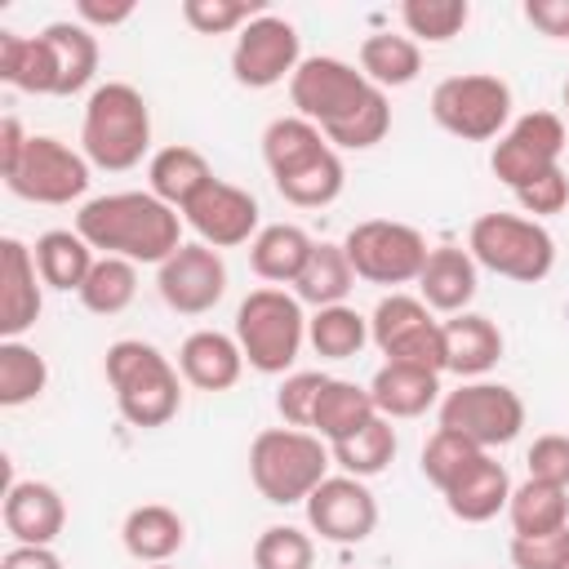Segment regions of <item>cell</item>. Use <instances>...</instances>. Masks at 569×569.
<instances>
[{"mask_svg":"<svg viewBox=\"0 0 569 569\" xmlns=\"http://www.w3.org/2000/svg\"><path fill=\"white\" fill-rule=\"evenodd\" d=\"M516 200H520V209H525V213H533V218L560 213V209L569 204V178H565V169L556 164V169H547V173L529 178L525 187H516Z\"/></svg>","mask_w":569,"mask_h":569,"instance_id":"49","label":"cell"},{"mask_svg":"<svg viewBox=\"0 0 569 569\" xmlns=\"http://www.w3.org/2000/svg\"><path fill=\"white\" fill-rule=\"evenodd\" d=\"M418 293L431 311H445V316H458L471 298H476V258L467 249H453V244H440L427 253V267L418 276Z\"/></svg>","mask_w":569,"mask_h":569,"instance_id":"23","label":"cell"},{"mask_svg":"<svg viewBox=\"0 0 569 569\" xmlns=\"http://www.w3.org/2000/svg\"><path fill=\"white\" fill-rule=\"evenodd\" d=\"M4 187L31 204H71L89 187V160L49 133H31L18 169L4 173Z\"/></svg>","mask_w":569,"mask_h":569,"instance_id":"12","label":"cell"},{"mask_svg":"<svg viewBox=\"0 0 569 569\" xmlns=\"http://www.w3.org/2000/svg\"><path fill=\"white\" fill-rule=\"evenodd\" d=\"M307 338L302 302L284 289H253L236 311V342L258 373H284Z\"/></svg>","mask_w":569,"mask_h":569,"instance_id":"6","label":"cell"},{"mask_svg":"<svg viewBox=\"0 0 569 569\" xmlns=\"http://www.w3.org/2000/svg\"><path fill=\"white\" fill-rule=\"evenodd\" d=\"M369 396H373V409L391 422V418H418L436 405L440 396V373L431 369H418V365H396L387 360L373 382H369Z\"/></svg>","mask_w":569,"mask_h":569,"instance_id":"24","label":"cell"},{"mask_svg":"<svg viewBox=\"0 0 569 569\" xmlns=\"http://www.w3.org/2000/svg\"><path fill=\"white\" fill-rule=\"evenodd\" d=\"M382 89L369 84L365 71H356L342 58H302L298 71L289 76V98H293L298 116L311 120L320 133H333L338 124H347Z\"/></svg>","mask_w":569,"mask_h":569,"instance_id":"7","label":"cell"},{"mask_svg":"<svg viewBox=\"0 0 569 569\" xmlns=\"http://www.w3.org/2000/svg\"><path fill=\"white\" fill-rule=\"evenodd\" d=\"M80 142H84V160L107 169V173H124L133 169L147 147H151V111L147 98L124 84V80H107L89 93L84 102V124H80Z\"/></svg>","mask_w":569,"mask_h":569,"instance_id":"2","label":"cell"},{"mask_svg":"<svg viewBox=\"0 0 569 569\" xmlns=\"http://www.w3.org/2000/svg\"><path fill=\"white\" fill-rule=\"evenodd\" d=\"M0 80L22 93H58V67L49 40L0 31Z\"/></svg>","mask_w":569,"mask_h":569,"instance_id":"28","label":"cell"},{"mask_svg":"<svg viewBox=\"0 0 569 569\" xmlns=\"http://www.w3.org/2000/svg\"><path fill=\"white\" fill-rule=\"evenodd\" d=\"M316 542L293 525H271L253 542V569H311Z\"/></svg>","mask_w":569,"mask_h":569,"instance_id":"44","label":"cell"},{"mask_svg":"<svg viewBox=\"0 0 569 569\" xmlns=\"http://www.w3.org/2000/svg\"><path fill=\"white\" fill-rule=\"evenodd\" d=\"M325 471H329V449L316 431L267 427L249 445V480L276 507L307 502L311 489L325 480Z\"/></svg>","mask_w":569,"mask_h":569,"instance_id":"4","label":"cell"},{"mask_svg":"<svg viewBox=\"0 0 569 569\" xmlns=\"http://www.w3.org/2000/svg\"><path fill=\"white\" fill-rule=\"evenodd\" d=\"M49 382V365L36 347L18 342V338H4L0 342V405L4 409H18V405H31Z\"/></svg>","mask_w":569,"mask_h":569,"instance_id":"39","label":"cell"},{"mask_svg":"<svg viewBox=\"0 0 569 569\" xmlns=\"http://www.w3.org/2000/svg\"><path fill=\"white\" fill-rule=\"evenodd\" d=\"M565 560H569V525L556 533H533V538L511 533V565L516 569H565Z\"/></svg>","mask_w":569,"mask_h":569,"instance_id":"47","label":"cell"},{"mask_svg":"<svg viewBox=\"0 0 569 569\" xmlns=\"http://www.w3.org/2000/svg\"><path fill=\"white\" fill-rule=\"evenodd\" d=\"M565 569H569V560H565Z\"/></svg>","mask_w":569,"mask_h":569,"instance_id":"56","label":"cell"},{"mask_svg":"<svg viewBox=\"0 0 569 569\" xmlns=\"http://www.w3.org/2000/svg\"><path fill=\"white\" fill-rule=\"evenodd\" d=\"M307 342H311L316 356H325V360H351V356H360V347L369 342V320H365L356 307H347V302L320 307V311L307 320Z\"/></svg>","mask_w":569,"mask_h":569,"instance_id":"36","label":"cell"},{"mask_svg":"<svg viewBox=\"0 0 569 569\" xmlns=\"http://www.w3.org/2000/svg\"><path fill=\"white\" fill-rule=\"evenodd\" d=\"M347 249V262L360 280L369 284H409L422 276L427 267V240L418 227L409 222H391V218H369V222H356L342 240Z\"/></svg>","mask_w":569,"mask_h":569,"instance_id":"8","label":"cell"},{"mask_svg":"<svg viewBox=\"0 0 569 569\" xmlns=\"http://www.w3.org/2000/svg\"><path fill=\"white\" fill-rule=\"evenodd\" d=\"M182 218L200 236V244H209V249H236V244H244L258 231V200L244 187H236V182L209 178L191 196V204L182 209Z\"/></svg>","mask_w":569,"mask_h":569,"instance_id":"17","label":"cell"},{"mask_svg":"<svg viewBox=\"0 0 569 569\" xmlns=\"http://www.w3.org/2000/svg\"><path fill=\"white\" fill-rule=\"evenodd\" d=\"M525 22L551 40H569V0H525Z\"/></svg>","mask_w":569,"mask_h":569,"instance_id":"50","label":"cell"},{"mask_svg":"<svg viewBox=\"0 0 569 569\" xmlns=\"http://www.w3.org/2000/svg\"><path fill=\"white\" fill-rule=\"evenodd\" d=\"M485 449H476L471 440H462L458 431H445V427H436V436L422 445V476L445 493L476 458H480Z\"/></svg>","mask_w":569,"mask_h":569,"instance_id":"42","label":"cell"},{"mask_svg":"<svg viewBox=\"0 0 569 569\" xmlns=\"http://www.w3.org/2000/svg\"><path fill=\"white\" fill-rule=\"evenodd\" d=\"M147 569H173V565H147Z\"/></svg>","mask_w":569,"mask_h":569,"instance_id":"54","label":"cell"},{"mask_svg":"<svg viewBox=\"0 0 569 569\" xmlns=\"http://www.w3.org/2000/svg\"><path fill=\"white\" fill-rule=\"evenodd\" d=\"M329 449H333V462H338L347 476L369 480V476H378V471L391 467V458H396V427L378 413V418L365 422L356 436H347V440H338V445H329Z\"/></svg>","mask_w":569,"mask_h":569,"instance_id":"37","label":"cell"},{"mask_svg":"<svg viewBox=\"0 0 569 569\" xmlns=\"http://www.w3.org/2000/svg\"><path fill=\"white\" fill-rule=\"evenodd\" d=\"M467 253L493 276H507L520 284H538L556 267V240L547 236L542 222L520 213H480L471 222Z\"/></svg>","mask_w":569,"mask_h":569,"instance_id":"5","label":"cell"},{"mask_svg":"<svg viewBox=\"0 0 569 569\" xmlns=\"http://www.w3.org/2000/svg\"><path fill=\"white\" fill-rule=\"evenodd\" d=\"M440 427L489 453L493 445H511L520 436L525 400L502 382H462L440 400Z\"/></svg>","mask_w":569,"mask_h":569,"instance_id":"11","label":"cell"},{"mask_svg":"<svg viewBox=\"0 0 569 569\" xmlns=\"http://www.w3.org/2000/svg\"><path fill=\"white\" fill-rule=\"evenodd\" d=\"M31 253H36V271L49 289H76V293L89 280L93 262H98L93 244L80 231H44Z\"/></svg>","mask_w":569,"mask_h":569,"instance_id":"32","label":"cell"},{"mask_svg":"<svg viewBox=\"0 0 569 569\" xmlns=\"http://www.w3.org/2000/svg\"><path fill=\"white\" fill-rule=\"evenodd\" d=\"M440 329H445V369H453L458 378H480L502 360V329L489 316L458 311Z\"/></svg>","mask_w":569,"mask_h":569,"instance_id":"21","label":"cell"},{"mask_svg":"<svg viewBox=\"0 0 569 569\" xmlns=\"http://www.w3.org/2000/svg\"><path fill=\"white\" fill-rule=\"evenodd\" d=\"M391 129V107H387V93H378L365 111H356L347 124H338L333 133H325L333 147H347V151H365L373 142H382Z\"/></svg>","mask_w":569,"mask_h":569,"instance_id":"46","label":"cell"},{"mask_svg":"<svg viewBox=\"0 0 569 569\" xmlns=\"http://www.w3.org/2000/svg\"><path fill=\"white\" fill-rule=\"evenodd\" d=\"M373 347L396 365H418L440 373L445 369V329L431 320V307L409 293H387L369 316Z\"/></svg>","mask_w":569,"mask_h":569,"instance_id":"10","label":"cell"},{"mask_svg":"<svg viewBox=\"0 0 569 569\" xmlns=\"http://www.w3.org/2000/svg\"><path fill=\"white\" fill-rule=\"evenodd\" d=\"M431 116L445 133L462 142H489L502 133L511 116V89L498 76L471 71V76H449L431 93Z\"/></svg>","mask_w":569,"mask_h":569,"instance_id":"9","label":"cell"},{"mask_svg":"<svg viewBox=\"0 0 569 569\" xmlns=\"http://www.w3.org/2000/svg\"><path fill=\"white\" fill-rule=\"evenodd\" d=\"M27 142H31V133H22V124H18L13 116H4V120H0V173H13V169H18Z\"/></svg>","mask_w":569,"mask_h":569,"instance_id":"52","label":"cell"},{"mask_svg":"<svg viewBox=\"0 0 569 569\" xmlns=\"http://www.w3.org/2000/svg\"><path fill=\"white\" fill-rule=\"evenodd\" d=\"M120 542H124V551H129L133 560H142V565H169V556L187 542V525H182V516H178L173 507H164V502H142V507H133V511L124 516Z\"/></svg>","mask_w":569,"mask_h":569,"instance_id":"25","label":"cell"},{"mask_svg":"<svg viewBox=\"0 0 569 569\" xmlns=\"http://www.w3.org/2000/svg\"><path fill=\"white\" fill-rule=\"evenodd\" d=\"M53 49V67H58V98H71L80 93L93 71H98V40L84 22H49L40 31Z\"/></svg>","mask_w":569,"mask_h":569,"instance_id":"30","label":"cell"},{"mask_svg":"<svg viewBox=\"0 0 569 569\" xmlns=\"http://www.w3.org/2000/svg\"><path fill=\"white\" fill-rule=\"evenodd\" d=\"M529 480H542V485H556V489H569V436L551 431V436H538L529 445Z\"/></svg>","mask_w":569,"mask_h":569,"instance_id":"48","label":"cell"},{"mask_svg":"<svg viewBox=\"0 0 569 569\" xmlns=\"http://www.w3.org/2000/svg\"><path fill=\"white\" fill-rule=\"evenodd\" d=\"M507 516H511V529L520 538L556 533V529L569 525V489H556V485H542V480H525V485L511 489Z\"/></svg>","mask_w":569,"mask_h":569,"instance_id":"34","label":"cell"},{"mask_svg":"<svg viewBox=\"0 0 569 569\" xmlns=\"http://www.w3.org/2000/svg\"><path fill=\"white\" fill-rule=\"evenodd\" d=\"M298 62H302L298 58V31H293V22H284L276 13L253 18L236 36V49H231V71L244 89H271L284 76H293Z\"/></svg>","mask_w":569,"mask_h":569,"instance_id":"14","label":"cell"},{"mask_svg":"<svg viewBox=\"0 0 569 569\" xmlns=\"http://www.w3.org/2000/svg\"><path fill=\"white\" fill-rule=\"evenodd\" d=\"M40 271H36V253L4 236L0 240V333L4 338H22L36 316H40Z\"/></svg>","mask_w":569,"mask_h":569,"instance_id":"18","label":"cell"},{"mask_svg":"<svg viewBox=\"0 0 569 569\" xmlns=\"http://www.w3.org/2000/svg\"><path fill=\"white\" fill-rule=\"evenodd\" d=\"M209 178H213L209 160H204L196 147H187V142L160 147V151L151 156V164H147V191H151L156 200H164L169 209H178V213L191 204V196H196Z\"/></svg>","mask_w":569,"mask_h":569,"instance_id":"26","label":"cell"},{"mask_svg":"<svg viewBox=\"0 0 569 569\" xmlns=\"http://www.w3.org/2000/svg\"><path fill=\"white\" fill-rule=\"evenodd\" d=\"M351 284H356V271H351L342 244H316L307 267H302V276L293 280L298 302H311L316 311L320 307H338L351 293Z\"/></svg>","mask_w":569,"mask_h":569,"instance_id":"35","label":"cell"},{"mask_svg":"<svg viewBox=\"0 0 569 569\" xmlns=\"http://www.w3.org/2000/svg\"><path fill=\"white\" fill-rule=\"evenodd\" d=\"M325 373H316V369H307V373H289L284 382H280V391H276V409H280V418L289 422V427H311V418H316V400H320V391H325Z\"/></svg>","mask_w":569,"mask_h":569,"instance_id":"45","label":"cell"},{"mask_svg":"<svg viewBox=\"0 0 569 569\" xmlns=\"http://www.w3.org/2000/svg\"><path fill=\"white\" fill-rule=\"evenodd\" d=\"M565 107H569V80H565Z\"/></svg>","mask_w":569,"mask_h":569,"instance_id":"55","label":"cell"},{"mask_svg":"<svg viewBox=\"0 0 569 569\" xmlns=\"http://www.w3.org/2000/svg\"><path fill=\"white\" fill-rule=\"evenodd\" d=\"M360 71L369 84L378 89H400L413 84L422 71V49L409 36H391V31H373L360 44Z\"/></svg>","mask_w":569,"mask_h":569,"instance_id":"33","label":"cell"},{"mask_svg":"<svg viewBox=\"0 0 569 569\" xmlns=\"http://www.w3.org/2000/svg\"><path fill=\"white\" fill-rule=\"evenodd\" d=\"M156 289L178 316H204L227 293V262L209 244H182L169 262H160Z\"/></svg>","mask_w":569,"mask_h":569,"instance_id":"15","label":"cell"},{"mask_svg":"<svg viewBox=\"0 0 569 569\" xmlns=\"http://www.w3.org/2000/svg\"><path fill=\"white\" fill-rule=\"evenodd\" d=\"M76 231L102 249V258L169 262L182 249V218L151 191H111L76 213Z\"/></svg>","mask_w":569,"mask_h":569,"instance_id":"1","label":"cell"},{"mask_svg":"<svg viewBox=\"0 0 569 569\" xmlns=\"http://www.w3.org/2000/svg\"><path fill=\"white\" fill-rule=\"evenodd\" d=\"M107 382L116 391L120 418L142 431L164 427L182 405L178 369L169 365V356H160L142 338H120L107 347Z\"/></svg>","mask_w":569,"mask_h":569,"instance_id":"3","label":"cell"},{"mask_svg":"<svg viewBox=\"0 0 569 569\" xmlns=\"http://www.w3.org/2000/svg\"><path fill=\"white\" fill-rule=\"evenodd\" d=\"M565 151V120L556 111H529L520 116L498 142H493V156H489V169L498 182H507L511 191L525 187L529 178L556 169Z\"/></svg>","mask_w":569,"mask_h":569,"instance_id":"13","label":"cell"},{"mask_svg":"<svg viewBox=\"0 0 569 569\" xmlns=\"http://www.w3.org/2000/svg\"><path fill=\"white\" fill-rule=\"evenodd\" d=\"M0 569H62V560L49 551V547H9L4 551V560H0Z\"/></svg>","mask_w":569,"mask_h":569,"instance_id":"53","label":"cell"},{"mask_svg":"<svg viewBox=\"0 0 569 569\" xmlns=\"http://www.w3.org/2000/svg\"><path fill=\"white\" fill-rule=\"evenodd\" d=\"M138 293V262L129 258H98L89 280L80 284V302L93 316H120Z\"/></svg>","mask_w":569,"mask_h":569,"instance_id":"40","label":"cell"},{"mask_svg":"<svg viewBox=\"0 0 569 569\" xmlns=\"http://www.w3.org/2000/svg\"><path fill=\"white\" fill-rule=\"evenodd\" d=\"M182 18L200 36H227L262 18V0H182Z\"/></svg>","mask_w":569,"mask_h":569,"instance_id":"43","label":"cell"},{"mask_svg":"<svg viewBox=\"0 0 569 569\" xmlns=\"http://www.w3.org/2000/svg\"><path fill=\"white\" fill-rule=\"evenodd\" d=\"M178 369L196 391H227L240 382L244 351L236 338H227L218 329H196L178 347Z\"/></svg>","mask_w":569,"mask_h":569,"instance_id":"20","label":"cell"},{"mask_svg":"<svg viewBox=\"0 0 569 569\" xmlns=\"http://www.w3.org/2000/svg\"><path fill=\"white\" fill-rule=\"evenodd\" d=\"M311 249H316V240H311L302 227H293V222H271V227H262V231L253 236V244H249V267H253V276H262V280H271V284H293V280L302 276Z\"/></svg>","mask_w":569,"mask_h":569,"instance_id":"27","label":"cell"},{"mask_svg":"<svg viewBox=\"0 0 569 569\" xmlns=\"http://www.w3.org/2000/svg\"><path fill=\"white\" fill-rule=\"evenodd\" d=\"M325 151H329V138L302 116H280L262 129V160H267L271 178H284V173L311 164Z\"/></svg>","mask_w":569,"mask_h":569,"instance_id":"31","label":"cell"},{"mask_svg":"<svg viewBox=\"0 0 569 569\" xmlns=\"http://www.w3.org/2000/svg\"><path fill=\"white\" fill-rule=\"evenodd\" d=\"M400 18H405L409 36H418L427 44H445L467 27L471 9H467V0H405Z\"/></svg>","mask_w":569,"mask_h":569,"instance_id":"41","label":"cell"},{"mask_svg":"<svg viewBox=\"0 0 569 569\" xmlns=\"http://www.w3.org/2000/svg\"><path fill=\"white\" fill-rule=\"evenodd\" d=\"M133 0H111V4H102V0H80L76 4V13H80V22H89V27H120V22H129L133 18Z\"/></svg>","mask_w":569,"mask_h":569,"instance_id":"51","label":"cell"},{"mask_svg":"<svg viewBox=\"0 0 569 569\" xmlns=\"http://www.w3.org/2000/svg\"><path fill=\"white\" fill-rule=\"evenodd\" d=\"M342 182H347L342 160H338V151L329 147V151L316 156L311 164H302V169H293V173H284V178H276V191H280L289 204H298V209H325V204H333V200L342 196Z\"/></svg>","mask_w":569,"mask_h":569,"instance_id":"38","label":"cell"},{"mask_svg":"<svg viewBox=\"0 0 569 569\" xmlns=\"http://www.w3.org/2000/svg\"><path fill=\"white\" fill-rule=\"evenodd\" d=\"M4 529L22 542V547H49L62 525H67V507L62 493L44 480H13L4 493Z\"/></svg>","mask_w":569,"mask_h":569,"instance_id":"19","label":"cell"},{"mask_svg":"<svg viewBox=\"0 0 569 569\" xmlns=\"http://www.w3.org/2000/svg\"><path fill=\"white\" fill-rule=\"evenodd\" d=\"M511 498V480H507V467L489 453H480L449 489H445V507L462 520V525H485L493 520Z\"/></svg>","mask_w":569,"mask_h":569,"instance_id":"22","label":"cell"},{"mask_svg":"<svg viewBox=\"0 0 569 569\" xmlns=\"http://www.w3.org/2000/svg\"><path fill=\"white\" fill-rule=\"evenodd\" d=\"M307 525L325 542H365L378 525V502L356 476H325L307 498Z\"/></svg>","mask_w":569,"mask_h":569,"instance_id":"16","label":"cell"},{"mask_svg":"<svg viewBox=\"0 0 569 569\" xmlns=\"http://www.w3.org/2000/svg\"><path fill=\"white\" fill-rule=\"evenodd\" d=\"M373 418H378V409H373L369 387H356V382L329 378V382H325V391H320V400H316V418H311V427H316V436H320V440L338 445V440L356 436V431H360L365 422H373Z\"/></svg>","mask_w":569,"mask_h":569,"instance_id":"29","label":"cell"}]
</instances>
